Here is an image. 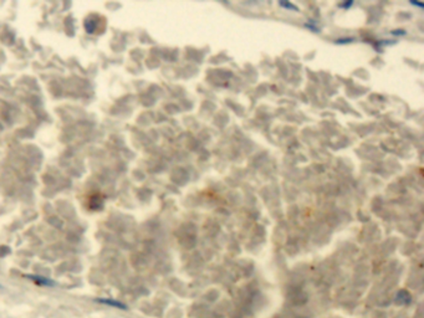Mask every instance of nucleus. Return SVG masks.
<instances>
[{"instance_id": "obj_1", "label": "nucleus", "mask_w": 424, "mask_h": 318, "mask_svg": "<svg viewBox=\"0 0 424 318\" xmlns=\"http://www.w3.org/2000/svg\"><path fill=\"white\" fill-rule=\"evenodd\" d=\"M97 302H100V304L102 305H106V306L112 307V309H117V310H127V306L124 304H122V302L116 301V300H112V299H100L96 300Z\"/></svg>"}, {"instance_id": "obj_2", "label": "nucleus", "mask_w": 424, "mask_h": 318, "mask_svg": "<svg viewBox=\"0 0 424 318\" xmlns=\"http://www.w3.org/2000/svg\"><path fill=\"white\" fill-rule=\"evenodd\" d=\"M30 279H32V281L36 282V284H39V285H44V286H51V285H52V282L48 281V280H46V279H44V277L30 276Z\"/></svg>"}, {"instance_id": "obj_3", "label": "nucleus", "mask_w": 424, "mask_h": 318, "mask_svg": "<svg viewBox=\"0 0 424 318\" xmlns=\"http://www.w3.org/2000/svg\"><path fill=\"white\" fill-rule=\"evenodd\" d=\"M412 4H414V5H418V6H420V7H422V6H423V4H420V2H416V1H412Z\"/></svg>"}]
</instances>
